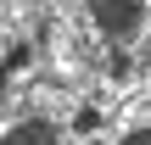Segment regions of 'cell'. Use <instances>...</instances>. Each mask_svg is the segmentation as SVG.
Listing matches in <instances>:
<instances>
[{
    "mask_svg": "<svg viewBox=\"0 0 151 145\" xmlns=\"http://www.w3.org/2000/svg\"><path fill=\"white\" fill-rule=\"evenodd\" d=\"M123 145H151V129H146V134H134V140H123Z\"/></svg>",
    "mask_w": 151,
    "mask_h": 145,
    "instance_id": "3",
    "label": "cell"
},
{
    "mask_svg": "<svg viewBox=\"0 0 151 145\" xmlns=\"http://www.w3.org/2000/svg\"><path fill=\"white\" fill-rule=\"evenodd\" d=\"M6 145H50V129H45V123H28V129H17V134H6Z\"/></svg>",
    "mask_w": 151,
    "mask_h": 145,
    "instance_id": "2",
    "label": "cell"
},
{
    "mask_svg": "<svg viewBox=\"0 0 151 145\" xmlns=\"http://www.w3.org/2000/svg\"><path fill=\"white\" fill-rule=\"evenodd\" d=\"M90 11H95V22L106 34H129L140 22V0H90Z\"/></svg>",
    "mask_w": 151,
    "mask_h": 145,
    "instance_id": "1",
    "label": "cell"
}]
</instances>
